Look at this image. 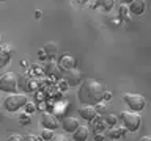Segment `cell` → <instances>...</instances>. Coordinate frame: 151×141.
Returning <instances> with one entry per match:
<instances>
[{
  "instance_id": "1",
  "label": "cell",
  "mask_w": 151,
  "mask_h": 141,
  "mask_svg": "<svg viewBox=\"0 0 151 141\" xmlns=\"http://www.w3.org/2000/svg\"><path fill=\"white\" fill-rule=\"evenodd\" d=\"M104 85L101 82L94 78H88V80H83L80 83V88H79V100L82 105H96L102 100V96H104Z\"/></svg>"
},
{
  "instance_id": "2",
  "label": "cell",
  "mask_w": 151,
  "mask_h": 141,
  "mask_svg": "<svg viewBox=\"0 0 151 141\" xmlns=\"http://www.w3.org/2000/svg\"><path fill=\"white\" fill-rule=\"evenodd\" d=\"M118 119L123 122L124 129L129 130V132L139 130V127L142 124V118H140L139 113H135V111H121L120 115H118Z\"/></svg>"
},
{
  "instance_id": "3",
  "label": "cell",
  "mask_w": 151,
  "mask_h": 141,
  "mask_svg": "<svg viewBox=\"0 0 151 141\" xmlns=\"http://www.w3.org/2000/svg\"><path fill=\"white\" fill-rule=\"evenodd\" d=\"M27 102H28V97L25 96V94H21V93H11L9 96L5 97L3 107L6 108L8 111H17L19 108H22Z\"/></svg>"
},
{
  "instance_id": "4",
  "label": "cell",
  "mask_w": 151,
  "mask_h": 141,
  "mask_svg": "<svg viewBox=\"0 0 151 141\" xmlns=\"http://www.w3.org/2000/svg\"><path fill=\"white\" fill-rule=\"evenodd\" d=\"M123 100L126 102V105L131 108L132 111L135 113H140L142 110L145 108L146 105V100L143 96H140V94H132V93H126L124 97H123Z\"/></svg>"
},
{
  "instance_id": "5",
  "label": "cell",
  "mask_w": 151,
  "mask_h": 141,
  "mask_svg": "<svg viewBox=\"0 0 151 141\" xmlns=\"http://www.w3.org/2000/svg\"><path fill=\"white\" fill-rule=\"evenodd\" d=\"M17 77H16V74H13V72H6V74H3L2 77H0V91H3V93H14L16 91V88H17Z\"/></svg>"
},
{
  "instance_id": "6",
  "label": "cell",
  "mask_w": 151,
  "mask_h": 141,
  "mask_svg": "<svg viewBox=\"0 0 151 141\" xmlns=\"http://www.w3.org/2000/svg\"><path fill=\"white\" fill-rule=\"evenodd\" d=\"M41 125L44 127V129H49V130H55L57 127H58V119H57L55 115H52V113L46 111L41 115Z\"/></svg>"
},
{
  "instance_id": "7",
  "label": "cell",
  "mask_w": 151,
  "mask_h": 141,
  "mask_svg": "<svg viewBox=\"0 0 151 141\" xmlns=\"http://www.w3.org/2000/svg\"><path fill=\"white\" fill-rule=\"evenodd\" d=\"M13 56V47L9 44L0 46V68H5Z\"/></svg>"
},
{
  "instance_id": "8",
  "label": "cell",
  "mask_w": 151,
  "mask_h": 141,
  "mask_svg": "<svg viewBox=\"0 0 151 141\" xmlns=\"http://www.w3.org/2000/svg\"><path fill=\"white\" fill-rule=\"evenodd\" d=\"M79 115L80 118H83L85 121H93L98 116V111L93 105H82L79 108Z\"/></svg>"
},
{
  "instance_id": "9",
  "label": "cell",
  "mask_w": 151,
  "mask_h": 141,
  "mask_svg": "<svg viewBox=\"0 0 151 141\" xmlns=\"http://www.w3.org/2000/svg\"><path fill=\"white\" fill-rule=\"evenodd\" d=\"M90 135V129L87 125H79L77 129L73 132V138L74 141H87Z\"/></svg>"
},
{
  "instance_id": "10",
  "label": "cell",
  "mask_w": 151,
  "mask_h": 141,
  "mask_svg": "<svg viewBox=\"0 0 151 141\" xmlns=\"http://www.w3.org/2000/svg\"><path fill=\"white\" fill-rule=\"evenodd\" d=\"M145 6H146V3H145V0H134V2H131L129 3V11L132 13V14H142L145 11Z\"/></svg>"
},
{
  "instance_id": "11",
  "label": "cell",
  "mask_w": 151,
  "mask_h": 141,
  "mask_svg": "<svg viewBox=\"0 0 151 141\" xmlns=\"http://www.w3.org/2000/svg\"><path fill=\"white\" fill-rule=\"evenodd\" d=\"M77 127H79V121L76 119V118L68 116V118H65V119H63V129L66 132H69V133H73Z\"/></svg>"
},
{
  "instance_id": "12",
  "label": "cell",
  "mask_w": 151,
  "mask_h": 141,
  "mask_svg": "<svg viewBox=\"0 0 151 141\" xmlns=\"http://www.w3.org/2000/svg\"><path fill=\"white\" fill-rule=\"evenodd\" d=\"M60 66H61V68H65V69H73L76 66V58H74V56H71V55H61Z\"/></svg>"
},
{
  "instance_id": "13",
  "label": "cell",
  "mask_w": 151,
  "mask_h": 141,
  "mask_svg": "<svg viewBox=\"0 0 151 141\" xmlns=\"http://www.w3.org/2000/svg\"><path fill=\"white\" fill-rule=\"evenodd\" d=\"M80 78H82V75H80L79 70H76L74 68L73 69H68V77H66V80H68L69 85H76L80 82Z\"/></svg>"
},
{
  "instance_id": "14",
  "label": "cell",
  "mask_w": 151,
  "mask_h": 141,
  "mask_svg": "<svg viewBox=\"0 0 151 141\" xmlns=\"http://www.w3.org/2000/svg\"><path fill=\"white\" fill-rule=\"evenodd\" d=\"M113 5H115V0H98L96 6L102 8L104 11H110V9L113 8Z\"/></svg>"
},
{
  "instance_id": "15",
  "label": "cell",
  "mask_w": 151,
  "mask_h": 141,
  "mask_svg": "<svg viewBox=\"0 0 151 141\" xmlns=\"http://www.w3.org/2000/svg\"><path fill=\"white\" fill-rule=\"evenodd\" d=\"M123 136H124V129H110V132H109V138L112 140H118Z\"/></svg>"
},
{
  "instance_id": "16",
  "label": "cell",
  "mask_w": 151,
  "mask_h": 141,
  "mask_svg": "<svg viewBox=\"0 0 151 141\" xmlns=\"http://www.w3.org/2000/svg\"><path fill=\"white\" fill-rule=\"evenodd\" d=\"M106 122H107L109 125H115L116 122H118V116H116V115H112V113H110V115L106 116Z\"/></svg>"
},
{
  "instance_id": "17",
  "label": "cell",
  "mask_w": 151,
  "mask_h": 141,
  "mask_svg": "<svg viewBox=\"0 0 151 141\" xmlns=\"http://www.w3.org/2000/svg\"><path fill=\"white\" fill-rule=\"evenodd\" d=\"M24 107H25V113H28V115H30V113H33V111L36 110V105H35L33 102H27Z\"/></svg>"
},
{
  "instance_id": "18",
  "label": "cell",
  "mask_w": 151,
  "mask_h": 141,
  "mask_svg": "<svg viewBox=\"0 0 151 141\" xmlns=\"http://www.w3.org/2000/svg\"><path fill=\"white\" fill-rule=\"evenodd\" d=\"M52 132H54V130H49V129H44V130H42V138H44L46 141H49L50 138H52V136H54V133H52Z\"/></svg>"
},
{
  "instance_id": "19",
  "label": "cell",
  "mask_w": 151,
  "mask_h": 141,
  "mask_svg": "<svg viewBox=\"0 0 151 141\" xmlns=\"http://www.w3.org/2000/svg\"><path fill=\"white\" fill-rule=\"evenodd\" d=\"M6 141H24V136H21L19 133H13V135L8 136Z\"/></svg>"
},
{
  "instance_id": "20",
  "label": "cell",
  "mask_w": 151,
  "mask_h": 141,
  "mask_svg": "<svg viewBox=\"0 0 151 141\" xmlns=\"http://www.w3.org/2000/svg\"><path fill=\"white\" fill-rule=\"evenodd\" d=\"M19 119H21V124H22V125L30 124V116H28V113H27V115H21V118H19Z\"/></svg>"
},
{
  "instance_id": "21",
  "label": "cell",
  "mask_w": 151,
  "mask_h": 141,
  "mask_svg": "<svg viewBox=\"0 0 151 141\" xmlns=\"http://www.w3.org/2000/svg\"><path fill=\"white\" fill-rule=\"evenodd\" d=\"M44 50H46V52H49V53H55V44H52V42H49V44H46Z\"/></svg>"
},
{
  "instance_id": "22",
  "label": "cell",
  "mask_w": 151,
  "mask_h": 141,
  "mask_svg": "<svg viewBox=\"0 0 151 141\" xmlns=\"http://www.w3.org/2000/svg\"><path fill=\"white\" fill-rule=\"evenodd\" d=\"M49 141H68V138H66V136H63V135H54Z\"/></svg>"
},
{
  "instance_id": "23",
  "label": "cell",
  "mask_w": 151,
  "mask_h": 141,
  "mask_svg": "<svg viewBox=\"0 0 151 141\" xmlns=\"http://www.w3.org/2000/svg\"><path fill=\"white\" fill-rule=\"evenodd\" d=\"M94 108H96V111L98 113H102V111H106V105H104V103H96V105H94Z\"/></svg>"
},
{
  "instance_id": "24",
  "label": "cell",
  "mask_w": 151,
  "mask_h": 141,
  "mask_svg": "<svg viewBox=\"0 0 151 141\" xmlns=\"http://www.w3.org/2000/svg\"><path fill=\"white\" fill-rule=\"evenodd\" d=\"M24 141H40V138L35 135H27V136H24Z\"/></svg>"
},
{
  "instance_id": "25",
  "label": "cell",
  "mask_w": 151,
  "mask_h": 141,
  "mask_svg": "<svg viewBox=\"0 0 151 141\" xmlns=\"http://www.w3.org/2000/svg\"><path fill=\"white\" fill-rule=\"evenodd\" d=\"M112 99V94L109 91H104V96H102V100H110Z\"/></svg>"
},
{
  "instance_id": "26",
  "label": "cell",
  "mask_w": 151,
  "mask_h": 141,
  "mask_svg": "<svg viewBox=\"0 0 151 141\" xmlns=\"http://www.w3.org/2000/svg\"><path fill=\"white\" fill-rule=\"evenodd\" d=\"M76 3H79V5H85V3H88L90 0H74Z\"/></svg>"
},
{
  "instance_id": "27",
  "label": "cell",
  "mask_w": 151,
  "mask_h": 141,
  "mask_svg": "<svg viewBox=\"0 0 151 141\" xmlns=\"http://www.w3.org/2000/svg\"><path fill=\"white\" fill-rule=\"evenodd\" d=\"M94 140H96V141H102L104 136H102V135H96V136H94Z\"/></svg>"
},
{
  "instance_id": "28",
  "label": "cell",
  "mask_w": 151,
  "mask_h": 141,
  "mask_svg": "<svg viewBox=\"0 0 151 141\" xmlns=\"http://www.w3.org/2000/svg\"><path fill=\"white\" fill-rule=\"evenodd\" d=\"M140 141H151V136H143Z\"/></svg>"
},
{
  "instance_id": "29",
  "label": "cell",
  "mask_w": 151,
  "mask_h": 141,
  "mask_svg": "<svg viewBox=\"0 0 151 141\" xmlns=\"http://www.w3.org/2000/svg\"><path fill=\"white\" fill-rule=\"evenodd\" d=\"M35 17H41V11H35Z\"/></svg>"
},
{
  "instance_id": "30",
  "label": "cell",
  "mask_w": 151,
  "mask_h": 141,
  "mask_svg": "<svg viewBox=\"0 0 151 141\" xmlns=\"http://www.w3.org/2000/svg\"><path fill=\"white\" fill-rule=\"evenodd\" d=\"M124 3H131V2H134V0H123Z\"/></svg>"
},
{
  "instance_id": "31",
  "label": "cell",
  "mask_w": 151,
  "mask_h": 141,
  "mask_svg": "<svg viewBox=\"0 0 151 141\" xmlns=\"http://www.w3.org/2000/svg\"><path fill=\"white\" fill-rule=\"evenodd\" d=\"M0 2H5V0H0Z\"/></svg>"
}]
</instances>
